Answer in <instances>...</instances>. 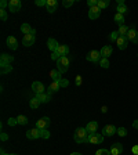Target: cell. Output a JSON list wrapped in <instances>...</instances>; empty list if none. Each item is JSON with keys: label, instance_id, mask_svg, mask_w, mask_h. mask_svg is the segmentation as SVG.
I'll return each instance as SVG.
<instances>
[{"label": "cell", "instance_id": "24", "mask_svg": "<svg viewBox=\"0 0 138 155\" xmlns=\"http://www.w3.org/2000/svg\"><path fill=\"white\" fill-rule=\"evenodd\" d=\"M11 71H13V67H11V64H0V74H2V75L10 74Z\"/></svg>", "mask_w": 138, "mask_h": 155}, {"label": "cell", "instance_id": "31", "mask_svg": "<svg viewBox=\"0 0 138 155\" xmlns=\"http://www.w3.org/2000/svg\"><path fill=\"white\" fill-rule=\"evenodd\" d=\"M119 14H122V15H124L127 11H129V8H127V6L126 4H120V6H117V10H116Z\"/></svg>", "mask_w": 138, "mask_h": 155}, {"label": "cell", "instance_id": "25", "mask_svg": "<svg viewBox=\"0 0 138 155\" xmlns=\"http://www.w3.org/2000/svg\"><path fill=\"white\" fill-rule=\"evenodd\" d=\"M113 21H115V24H117V25H124V15H122V14L116 13L115 17H113Z\"/></svg>", "mask_w": 138, "mask_h": 155}, {"label": "cell", "instance_id": "22", "mask_svg": "<svg viewBox=\"0 0 138 155\" xmlns=\"http://www.w3.org/2000/svg\"><path fill=\"white\" fill-rule=\"evenodd\" d=\"M36 97L39 98V101L43 104L46 103H50V100H51V94H48V93H42V94H36Z\"/></svg>", "mask_w": 138, "mask_h": 155}, {"label": "cell", "instance_id": "6", "mask_svg": "<svg viewBox=\"0 0 138 155\" xmlns=\"http://www.w3.org/2000/svg\"><path fill=\"white\" fill-rule=\"evenodd\" d=\"M116 133H117V127H116V126H113V125H106L105 127L102 129V133H101V134H102L104 137H111V136L116 134Z\"/></svg>", "mask_w": 138, "mask_h": 155}, {"label": "cell", "instance_id": "34", "mask_svg": "<svg viewBox=\"0 0 138 155\" xmlns=\"http://www.w3.org/2000/svg\"><path fill=\"white\" fill-rule=\"evenodd\" d=\"M119 36L120 35H119V32H117V31H113V32H111V35H109V40H111V42H116Z\"/></svg>", "mask_w": 138, "mask_h": 155}, {"label": "cell", "instance_id": "1", "mask_svg": "<svg viewBox=\"0 0 138 155\" xmlns=\"http://www.w3.org/2000/svg\"><path fill=\"white\" fill-rule=\"evenodd\" d=\"M73 140H75V143H77V144L87 143V140H88V132L86 130V127H77V129L75 130Z\"/></svg>", "mask_w": 138, "mask_h": 155}, {"label": "cell", "instance_id": "15", "mask_svg": "<svg viewBox=\"0 0 138 155\" xmlns=\"http://www.w3.org/2000/svg\"><path fill=\"white\" fill-rule=\"evenodd\" d=\"M6 43H7V46H8V48H11V50H17V48H18V40H17L14 36H8Z\"/></svg>", "mask_w": 138, "mask_h": 155}, {"label": "cell", "instance_id": "35", "mask_svg": "<svg viewBox=\"0 0 138 155\" xmlns=\"http://www.w3.org/2000/svg\"><path fill=\"white\" fill-rule=\"evenodd\" d=\"M95 155H112V154H111V150L101 148V150H98V151L95 152Z\"/></svg>", "mask_w": 138, "mask_h": 155}, {"label": "cell", "instance_id": "53", "mask_svg": "<svg viewBox=\"0 0 138 155\" xmlns=\"http://www.w3.org/2000/svg\"><path fill=\"white\" fill-rule=\"evenodd\" d=\"M71 155H82V154H80V152H72Z\"/></svg>", "mask_w": 138, "mask_h": 155}, {"label": "cell", "instance_id": "30", "mask_svg": "<svg viewBox=\"0 0 138 155\" xmlns=\"http://www.w3.org/2000/svg\"><path fill=\"white\" fill-rule=\"evenodd\" d=\"M129 26L127 25H120L119 26V31H117V32H119V35L120 36H127V33H129Z\"/></svg>", "mask_w": 138, "mask_h": 155}, {"label": "cell", "instance_id": "48", "mask_svg": "<svg viewBox=\"0 0 138 155\" xmlns=\"http://www.w3.org/2000/svg\"><path fill=\"white\" fill-rule=\"evenodd\" d=\"M7 139H8V136H7L6 133H2V141H6Z\"/></svg>", "mask_w": 138, "mask_h": 155}, {"label": "cell", "instance_id": "45", "mask_svg": "<svg viewBox=\"0 0 138 155\" xmlns=\"http://www.w3.org/2000/svg\"><path fill=\"white\" fill-rule=\"evenodd\" d=\"M82 84V76L80 75H77L76 76V86H80Z\"/></svg>", "mask_w": 138, "mask_h": 155}, {"label": "cell", "instance_id": "4", "mask_svg": "<svg viewBox=\"0 0 138 155\" xmlns=\"http://www.w3.org/2000/svg\"><path fill=\"white\" fill-rule=\"evenodd\" d=\"M127 39H129V42L138 45V32H137V29H135V25L130 26L129 33H127Z\"/></svg>", "mask_w": 138, "mask_h": 155}, {"label": "cell", "instance_id": "28", "mask_svg": "<svg viewBox=\"0 0 138 155\" xmlns=\"http://www.w3.org/2000/svg\"><path fill=\"white\" fill-rule=\"evenodd\" d=\"M61 72H59V71H58V69H53V71L51 72H50V76H51L53 78V81H58V79H61Z\"/></svg>", "mask_w": 138, "mask_h": 155}, {"label": "cell", "instance_id": "50", "mask_svg": "<svg viewBox=\"0 0 138 155\" xmlns=\"http://www.w3.org/2000/svg\"><path fill=\"white\" fill-rule=\"evenodd\" d=\"M120 4H124V0H117V6H120Z\"/></svg>", "mask_w": 138, "mask_h": 155}, {"label": "cell", "instance_id": "21", "mask_svg": "<svg viewBox=\"0 0 138 155\" xmlns=\"http://www.w3.org/2000/svg\"><path fill=\"white\" fill-rule=\"evenodd\" d=\"M13 61H14V55L6 54V53L0 55V64H11Z\"/></svg>", "mask_w": 138, "mask_h": 155}, {"label": "cell", "instance_id": "40", "mask_svg": "<svg viewBox=\"0 0 138 155\" xmlns=\"http://www.w3.org/2000/svg\"><path fill=\"white\" fill-rule=\"evenodd\" d=\"M0 19H2V21H7V11L6 10H2L0 8Z\"/></svg>", "mask_w": 138, "mask_h": 155}, {"label": "cell", "instance_id": "17", "mask_svg": "<svg viewBox=\"0 0 138 155\" xmlns=\"http://www.w3.org/2000/svg\"><path fill=\"white\" fill-rule=\"evenodd\" d=\"M26 137H28L29 140H36L40 137V132H39L37 127H35V129H30L26 132Z\"/></svg>", "mask_w": 138, "mask_h": 155}, {"label": "cell", "instance_id": "29", "mask_svg": "<svg viewBox=\"0 0 138 155\" xmlns=\"http://www.w3.org/2000/svg\"><path fill=\"white\" fill-rule=\"evenodd\" d=\"M32 29L33 28H30L29 24H22V25H21V32L25 33V35H29V33L32 32Z\"/></svg>", "mask_w": 138, "mask_h": 155}, {"label": "cell", "instance_id": "49", "mask_svg": "<svg viewBox=\"0 0 138 155\" xmlns=\"http://www.w3.org/2000/svg\"><path fill=\"white\" fill-rule=\"evenodd\" d=\"M133 127H134V129H137V130H138V119H135L134 122H133Z\"/></svg>", "mask_w": 138, "mask_h": 155}, {"label": "cell", "instance_id": "42", "mask_svg": "<svg viewBox=\"0 0 138 155\" xmlns=\"http://www.w3.org/2000/svg\"><path fill=\"white\" fill-rule=\"evenodd\" d=\"M36 6H47V0H36Z\"/></svg>", "mask_w": 138, "mask_h": 155}, {"label": "cell", "instance_id": "20", "mask_svg": "<svg viewBox=\"0 0 138 155\" xmlns=\"http://www.w3.org/2000/svg\"><path fill=\"white\" fill-rule=\"evenodd\" d=\"M100 51H101V55H102V58H109V55L112 54V51H113V48H112V46L108 45V46H104Z\"/></svg>", "mask_w": 138, "mask_h": 155}, {"label": "cell", "instance_id": "44", "mask_svg": "<svg viewBox=\"0 0 138 155\" xmlns=\"http://www.w3.org/2000/svg\"><path fill=\"white\" fill-rule=\"evenodd\" d=\"M97 3H98V0H88V2H87L88 7H94V6H97Z\"/></svg>", "mask_w": 138, "mask_h": 155}, {"label": "cell", "instance_id": "19", "mask_svg": "<svg viewBox=\"0 0 138 155\" xmlns=\"http://www.w3.org/2000/svg\"><path fill=\"white\" fill-rule=\"evenodd\" d=\"M58 46H59V43L57 42V40H55V39H53V38H50L47 40V47H48V50H50V51L51 53H54L55 50H57L58 48Z\"/></svg>", "mask_w": 138, "mask_h": 155}, {"label": "cell", "instance_id": "8", "mask_svg": "<svg viewBox=\"0 0 138 155\" xmlns=\"http://www.w3.org/2000/svg\"><path fill=\"white\" fill-rule=\"evenodd\" d=\"M116 45H117L119 50H126V48H127V45H129V39H127V36H119L117 40H116Z\"/></svg>", "mask_w": 138, "mask_h": 155}, {"label": "cell", "instance_id": "27", "mask_svg": "<svg viewBox=\"0 0 138 155\" xmlns=\"http://www.w3.org/2000/svg\"><path fill=\"white\" fill-rule=\"evenodd\" d=\"M108 6H109V0H98V3H97V7H98L101 11L105 10Z\"/></svg>", "mask_w": 138, "mask_h": 155}, {"label": "cell", "instance_id": "47", "mask_svg": "<svg viewBox=\"0 0 138 155\" xmlns=\"http://www.w3.org/2000/svg\"><path fill=\"white\" fill-rule=\"evenodd\" d=\"M58 58H59V55H58L57 53H51V60H54V61H57Z\"/></svg>", "mask_w": 138, "mask_h": 155}, {"label": "cell", "instance_id": "3", "mask_svg": "<svg viewBox=\"0 0 138 155\" xmlns=\"http://www.w3.org/2000/svg\"><path fill=\"white\" fill-rule=\"evenodd\" d=\"M101 58H102V55H101V51H98V50H93L86 55V60L90 62H100Z\"/></svg>", "mask_w": 138, "mask_h": 155}, {"label": "cell", "instance_id": "46", "mask_svg": "<svg viewBox=\"0 0 138 155\" xmlns=\"http://www.w3.org/2000/svg\"><path fill=\"white\" fill-rule=\"evenodd\" d=\"M131 152L134 155H138V145H134V147H133L131 148Z\"/></svg>", "mask_w": 138, "mask_h": 155}, {"label": "cell", "instance_id": "14", "mask_svg": "<svg viewBox=\"0 0 138 155\" xmlns=\"http://www.w3.org/2000/svg\"><path fill=\"white\" fill-rule=\"evenodd\" d=\"M100 15H101V10L98 8V7L97 6L90 7V10H88V18L90 19H97Z\"/></svg>", "mask_w": 138, "mask_h": 155}, {"label": "cell", "instance_id": "43", "mask_svg": "<svg viewBox=\"0 0 138 155\" xmlns=\"http://www.w3.org/2000/svg\"><path fill=\"white\" fill-rule=\"evenodd\" d=\"M7 6H8V2H7V0H2V2H0V7H2V10H4Z\"/></svg>", "mask_w": 138, "mask_h": 155}, {"label": "cell", "instance_id": "51", "mask_svg": "<svg viewBox=\"0 0 138 155\" xmlns=\"http://www.w3.org/2000/svg\"><path fill=\"white\" fill-rule=\"evenodd\" d=\"M101 111H102V112H106V111H108V108H106V107H105V105H104V107H102V108H101Z\"/></svg>", "mask_w": 138, "mask_h": 155}, {"label": "cell", "instance_id": "18", "mask_svg": "<svg viewBox=\"0 0 138 155\" xmlns=\"http://www.w3.org/2000/svg\"><path fill=\"white\" fill-rule=\"evenodd\" d=\"M58 7V2L57 0H47V6H46V8H47V11L50 14H53L57 10Z\"/></svg>", "mask_w": 138, "mask_h": 155}, {"label": "cell", "instance_id": "12", "mask_svg": "<svg viewBox=\"0 0 138 155\" xmlns=\"http://www.w3.org/2000/svg\"><path fill=\"white\" fill-rule=\"evenodd\" d=\"M35 40H36V36L32 35V33H29V35H25L22 39V45L26 46V47H29V46L35 45Z\"/></svg>", "mask_w": 138, "mask_h": 155}, {"label": "cell", "instance_id": "26", "mask_svg": "<svg viewBox=\"0 0 138 155\" xmlns=\"http://www.w3.org/2000/svg\"><path fill=\"white\" fill-rule=\"evenodd\" d=\"M29 105H30V108L32 110H36V108H39V105H40V101H39L37 97H33V98H30V101H29Z\"/></svg>", "mask_w": 138, "mask_h": 155}, {"label": "cell", "instance_id": "11", "mask_svg": "<svg viewBox=\"0 0 138 155\" xmlns=\"http://www.w3.org/2000/svg\"><path fill=\"white\" fill-rule=\"evenodd\" d=\"M109 150H111V154L112 155H120L123 152V144H120V143H113Z\"/></svg>", "mask_w": 138, "mask_h": 155}, {"label": "cell", "instance_id": "52", "mask_svg": "<svg viewBox=\"0 0 138 155\" xmlns=\"http://www.w3.org/2000/svg\"><path fill=\"white\" fill-rule=\"evenodd\" d=\"M0 155H7V154H6V152H4V150H3V148L0 150Z\"/></svg>", "mask_w": 138, "mask_h": 155}, {"label": "cell", "instance_id": "54", "mask_svg": "<svg viewBox=\"0 0 138 155\" xmlns=\"http://www.w3.org/2000/svg\"><path fill=\"white\" fill-rule=\"evenodd\" d=\"M7 155H18V154H7Z\"/></svg>", "mask_w": 138, "mask_h": 155}, {"label": "cell", "instance_id": "9", "mask_svg": "<svg viewBox=\"0 0 138 155\" xmlns=\"http://www.w3.org/2000/svg\"><path fill=\"white\" fill-rule=\"evenodd\" d=\"M32 91L35 94H42L44 93V84L42 83V82H33L32 83Z\"/></svg>", "mask_w": 138, "mask_h": 155}, {"label": "cell", "instance_id": "10", "mask_svg": "<svg viewBox=\"0 0 138 155\" xmlns=\"http://www.w3.org/2000/svg\"><path fill=\"white\" fill-rule=\"evenodd\" d=\"M48 125H50V118H48V116L40 118V119L36 122V127H37V129H47Z\"/></svg>", "mask_w": 138, "mask_h": 155}, {"label": "cell", "instance_id": "38", "mask_svg": "<svg viewBox=\"0 0 138 155\" xmlns=\"http://www.w3.org/2000/svg\"><path fill=\"white\" fill-rule=\"evenodd\" d=\"M117 134H119L120 137H126V136H127V129H126V127H119V129H117Z\"/></svg>", "mask_w": 138, "mask_h": 155}, {"label": "cell", "instance_id": "23", "mask_svg": "<svg viewBox=\"0 0 138 155\" xmlns=\"http://www.w3.org/2000/svg\"><path fill=\"white\" fill-rule=\"evenodd\" d=\"M59 89H61V86H59L58 81H53L51 84H50V87H48V91H47V93L48 94H53V93H55V91H58Z\"/></svg>", "mask_w": 138, "mask_h": 155}, {"label": "cell", "instance_id": "13", "mask_svg": "<svg viewBox=\"0 0 138 155\" xmlns=\"http://www.w3.org/2000/svg\"><path fill=\"white\" fill-rule=\"evenodd\" d=\"M54 53H57L59 57H68V54H69V47H68L66 45H59Z\"/></svg>", "mask_w": 138, "mask_h": 155}, {"label": "cell", "instance_id": "2", "mask_svg": "<svg viewBox=\"0 0 138 155\" xmlns=\"http://www.w3.org/2000/svg\"><path fill=\"white\" fill-rule=\"evenodd\" d=\"M57 69L61 74H65V72L69 69V64H71V60H69V57H59L57 60Z\"/></svg>", "mask_w": 138, "mask_h": 155}, {"label": "cell", "instance_id": "16", "mask_svg": "<svg viewBox=\"0 0 138 155\" xmlns=\"http://www.w3.org/2000/svg\"><path fill=\"white\" fill-rule=\"evenodd\" d=\"M97 129H98V122H97V120H91V122H88L86 125V130L88 132V134L97 133Z\"/></svg>", "mask_w": 138, "mask_h": 155}, {"label": "cell", "instance_id": "39", "mask_svg": "<svg viewBox=\"0 0 138 155\" xmlns=\"http://www.w3.org/2000/svg\"><path fill=\"white\" fill-rule=\"evenodd\" d=\"M73 3H75V0H64V2H62V6H64L65 8H69Z\"/></svg>", "mask_w": 138, "mask_h": 155}, {"label": "cell", "instance_id": "36", "mask_svg": "<svg viewBox=\"0 0 138 155\" xmlns=\"http://www.w3.org/2000/svg\"><path fill=\"white\" fill-rule=\"evenodd\" d=\"M98 64L102 68H109V60H108V58H101V61L98 62Z\"/></svg>", "mask_w": 138, "mask_h": 155}, {"label": "cell", "instance_id": "5", "mask_svg": "<svg viewBox=\"0 0 138 155\" xmlns=\"http://www.w3.org/2000/svg\"><path fill=\"white\" fill-rule=\"evenodd\" d=\"M102 141H104V136L101 133H91V134H88L87 143H90V144H101Z\"/></svg>", "mask_w": 138, "mask_h": 155}, {"label": "cell", "instance_id": "33", "mask_svg": "<svg viewBox=\"0 0 138 155\" xmlns=\"http://www.w3.org/2000/svg\"><path fill=\"white\" fill-rule=\"evenodd\" d=\"M39 132H40V137L42 139H50V132H48L47 129H39Z\"/></svg>", "mask_w": 138, "mask_h": 155}, {"label": "cell", "instance_id": "7", "mask_svg": "<svg viewBox=\"0 0 138 155\" xmlns=\"http://www.w3.org/2000/svg\"><path fill=\"white\" fill-rule=\"evenodd\" d=\"M21 7H22V3L19 0H10L8 2V10L11 13H18Z\"/></svg>", "mask_w": 138, "mask_h": 155}, {"label": "cell", "instance_id": "37", "mask_svg": "<svg viewBox=\"0 0 138 155\" xmlns=\"http://www.w3.org/2000/svg\"><path fill=\"white\" fill-rule=\"evenodd\" d=\"M58 83H59V86L61 87H68L69 86V81H68V79H64V78L58 79Z\"/></svg>", "mask_w": 138, "mask_h": 155}, {"label": "cell", "instance_id": "41", "mask_svg": "<svg viewBox=\"0 0 138 155\" xmlns=\"http://www.w3.org/2000/svg\"><path fill=\"white\" fill-rule=\"evenodd\" d=\"M8 125H10V126L18 125V120H17V118H10V119H8Z\"/></svg>", "mask_w": 138, "mask_h": 155}, {"label": "cell", "instance_id": "32", "mask_svg": "<svg viewBox=\"0 0 138 155\" xmlns=\"http://www.w3.org/2000/svg\"><path fill=\"white\" fill-rule=\"evenodd\" d=\"M17 120H18V125H26V123L29 122L25 115H18L17 116Z\"/></svg>", "mask_w": 138, "mask_h": 155}]
</instances>
